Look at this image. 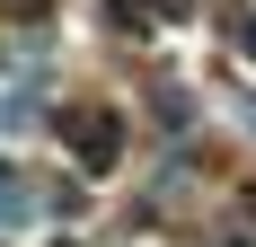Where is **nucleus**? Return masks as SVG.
Masks as SVG:
<instances>
[{"label":"nucleus","instance_id":"f257e3e1","mask_svg":"<svg viewBox=\"0 0 256 247\" xmlns=\"http://www.w3.org/2000/svg\"><path fill=\"white\" fill-rule=\"evenodd\" d=\"M115 142H124V124L106 115V106H88V115L71 124V150H80V168H115Z\"/></svg>","mask_w":256,"mask_h":247},{"label":"nucleus","instance_id":"f03ea898","mask_svg":"<svg viewBox=\"0 0 256 247\" xmlns=\"http://www.w3.org/2000/svg\"><path fill=\"white\" fill-rule=\"evenodd\" d=\"M106 26H115V36H150V0H115Z\"/></svg>","mask_w":256,"mask_h":247},{"label":"nucleus","instance_id":"7ed1b4c3","mask_svg":"<svg viewBox=\"0 0 256 247\" xmlns=\"http://www.w3.org/2000/svg\"><path fill=\"white\" fill-rule=\"evenodd\" d=\"M238 26V53H256V18H230Z\"/></svg>","mask_w":256,"mask_h":247},{"label":"nucleus","instance_id":"20e7f679","mask_svg":"<svg viewBox=\"0 0 256 247\" xmlns=\"http://www.w3.org/2000/svg\"><path fill=\"white\" fill-rule=\"evenodd\" d=\"M9 9H18V18H36V9H53V0H9Z\"/></svg>","mask_w":256,"mask_h":247}]
</instances>
